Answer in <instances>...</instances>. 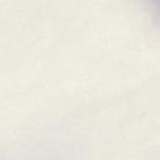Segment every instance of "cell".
<instances>
[{"label":"cell","instance_id":"1","mask_svg":"<svg viewBox=\"0 0 160 160\" xmlns=\"http://www.w3.org/2000/svg\"><path fill=\"white\" fill-rule=\"evenodd\" d=\"M155 1H156V4H158V5L160 6V0H155Z\"/></svg>","mask_w":160,"mask_h":160}]
</instances>
